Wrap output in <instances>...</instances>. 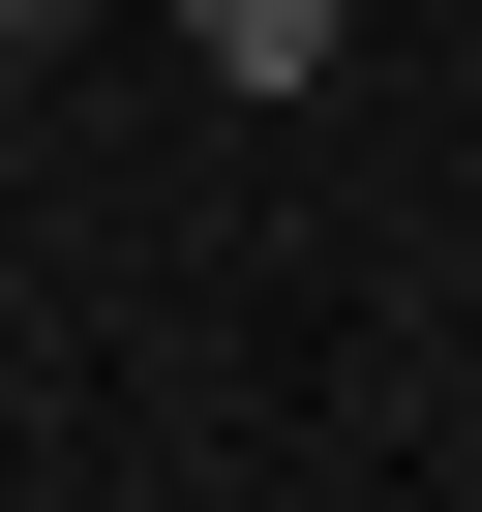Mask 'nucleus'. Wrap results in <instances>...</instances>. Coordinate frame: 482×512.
<instances>
[{"label": "nucleus", "instance_id": "f257e3e1", "mask_svg": "<svg viewBox=\"0 0 482 512\" xmlns=\"http://www.w3.org/2000/svg\"><path fill=\"white\" fill-rule=\"evenodd\" d=\"M181 31H211V91H332V31H362V0H181Z\"/></svg>", "mask_w": 482, "mask_h": 512}, {"label": "nucleus", "instance_id": "f03ea898", "mask_svg": "<svg viewBox=\"0 0 482 512\" xmlns=\"http://www.w3.org/2000/svg\"><path fill=\"white\" fill-rule=\"evenodd\" d=\"M452 31H482V0H452Z\"/></svg>", "mask_w": 482, "mask_h": 512}]
</instances>
